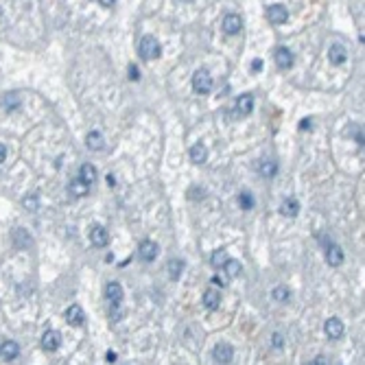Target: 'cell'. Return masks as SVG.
<instances>
[{
  "mask_svg": "<svg viewBox=\"0 0 365 365\" xmlns=\"http://www.w3.org/2000/svg\"><path fill=\"white\" fill-rule=\"evenodd\" d=\"M138 53H140V57L147 59V62H149V59H158L162 55V46L153 35H144L142 40H140Z\"/></svg>",
  "mask_w": 365,
  "mask_h": 365,
  "instance_id": "cell-1",
  "label": "cell"
},
{
  "mask_svg": "<svg viewBox=\"0 0 365 365\" xmlns=\"http://www.w3.org/2000/svg\"><path fill=\"white\" fill-rule=\"evenodd\" d=\"M193 90L197 92V94H208V92L212 90V74L205 68H199L197 72L193 74Z\"/></svg>",
  "mask_w": 365,
  "mask_h": 365,
  "instance_id": "cell-2",
  "label": "cell"
},
{
  "mask_svg": "<svg viewBox=\"0 0 365 365\" xmlns=\"http://www.w3.org/2000/svg\"><path fill=\"white\" fill-rule=\"evenodd\" d=\"M212 359H214V361H217L219 365H230L232 359H234V348H232L230 343H226V341H221V343L214 345Z\"/></svg>",
  "mask_w": 365,
  "mask_h": 365,
  "instance_id": "cell-3",
  "label": "cell"
},
{
  "mask_svg": "<svg viewBox=\"0 0 365 365\" xmlns=\"http://www.w3.org/2000/svg\"><path fill=\"white\" fill-rule=\"evenodd\" d=\"M251 110H254V94L245 92L236 99V105H234V116L236 118H243V116H250Z\"/></svg>",
  "mask_w": 365,
  "mask_h": 365,
  "instance_id": "cell-4",
  "label": "cell"
},
{
  "mask_svg": "<svg viewBox=\"0 0 365 365\" xmlns=\"http://www.w3.org/2000/svg\"><path fill=\"white\" fill-rule=\"evenodd\" d=\"M138 254L144 263H151V260H156L158 254H160V245H158L156 241H142L138 247Z\"/></svg>",
  "mask_w": 365,
  "mask_h": 365,
  "instance_id": "cell-5",
  "label": "cell"
},
{
  "mask_svg": "<svg viewBox=\"0 0 365 365\" xmlns=\"http://www.w3.org/2000/svg\"><path fill=\"white\" fill-rule=\"evenodd\" d=\"M221 29H223V33H226V35H236L238 31L243 29L241 16H238V13H228V16L223 18V22H221Z\"/></svg>",
  "mask_w": 365,
  "mask_h": 365,
  "instance_id": "cell-6",
  "label": "cell"
},
{
  "mask_svg": "<svg viewBox=\"0 0 365 365\" xmlns=\"http://www.w3.org/2000/svg\"><path fill=\"white\" fill-rule=\"evenodd\" d=\"M324 332H326V337H330V339H341L343 337V321L339 319V317H330V319H326V324H324Z\"/></svg>",
  "mask_w": 365,
  "mask_h": 365,
  "instance_id": "cell-7",
  "label": "cell"
},
{
  "mask_svg": "<svg viewBox=\"0 0 365 365\" xmlns=\"http://www.w3.org/2000/svg\"><path fill=\"white\" fill-rule=\"evenodd\" d=\"M59 345H62V335H59L57 330H46L44 335H42V348H44L46 352H55Z\"/></svg>",
  "mask_w": 365,
  "mask_h": 365,
  "instance_id": "cell-8",
  "label": "cell"
},
{
  "mask_svg": "<svg viewBox=\"0 0 365 365\" xmlns=\"http://www.w3.org/2000/svg\"><path fill=\"white\" fill-rule=\"evenodd\" d=\"M267 18H269L274 24H284V22L289 20V11L284 4H271V7L267 9Z\"/></svg>",
  "mask_w": 365,
  "mask_h": 365,
  "instance_id": "cell-9",
  "label": "cell"
},
{
  "mask_svg": "<svg viewBox=\"0 0 365 365\" xmlns=\"http://www.w3.org/2000/svg\"><path fill=\"white\" fill-rule=\"evenodd\" d=\"M274 59H275V64H278V68H282V70L293 66V53L287 48V46H278L275 53H274Z\"/></svg>",
  "mask_w": 365,
  "mask_h": 365,
  "instance_id": "cell-10",
  "label": "cell"
},
{
  "mask_svg": "<svg viewBox=\"0 0 365 365\" xmlns=\"http://www.w3.org/2000/svg\"><path fill=\"white\" fill-rule=\"evenodd\" d=\"M18 354H20V345H18V341H2V345H0V357L4 359V361H16Z\"/></svg>",
  "mask_w": 365,
  "mask_h": 365,
  "instance_id": "cell-11",
  "label": "cell"
},
{
  "mask_svg": "<svg viewBox=\"0 0 365 365\" xmlns=\"http://www.w3.org/2000/svg\"><path fill=\"white\" fill-rule=\"evenodd\" d=\"M90 241L94 247H105L110 243V234H107V230L103 226H94L90 230Z\"/></svg>",
  "mask_w": 365,
  "mask_h": 365,
  "instance_id": "cell-12",
  "label": "cell"
},
{
  "mask_svg": "<svg viewBox=\"0 0 365 365\" xmlns=\"http://www.w3.org/2000/svg\"><path fill=\"white\" fill-rule=\"evenodd\" d=\"M328 59L330 64H335V66H341V64L348 59V50H345L343 44H332L330 50H328Z\"/></svg>",
  "mask_w": 365,
  "mask_h": 365,
  "instance_id": "cell-13",
  "label": "cell"
},
{
  "mask_svg": "<svg viewBox=\"0 0 365 365\" xmlns=\"http://www.w3.org/2000/svg\"><path fill=\"white\" fill-rule=\"evenodd\" d=\"M105 297L110 299L112 304H118L120 299H123V284L114 282V280H112V282H107L105 284Z\"/></svg>",
  "mask_w": 365,
  "mask_h": 365,
  "instance_id": "cell-14",
  "label": "cell"
},
{
  "mask_svg": "<svg viewBox=\"0 0 365 365\" xmlns=\"http://www.w3.org/2000/svg\"><path fill=\"white\" fill-rule=\"evenodd\" d=\"M280 214H284V217L293 219L299 214V201L296 197H287L282 201V205H280Z\"/></svg>",
  "mask_w": 365,
  "mask_h": 365,
  "instance_id": "cell-15",
  "label": "cell"
},
{
  "mask_svg": "<svg viewBox=\"0 0 365 365\" xmlns=\"http://www.w3.org/2000/svg\"><path fill=\"white\" fill-rule=\"evenodd\" d=\"M201 299H204V306L208 308V311H217V308L221 306V296H219V291H214V289H208Z\"/></svg>",
  "mask_w": 365,
  "mask_h": 365,
  "instance_id": "cell-16",
  "label": "cell"
},
{
  "mask_svg": "<svg viewBox=\"0 0 365 365\" xmlns=\"http://www.w3.org/2000/svg\"><path fill=\"white\" fill-rule=\"evenodd\" d=\"M326 263H328L330 267H339L341 263H343V250L337 245H330L328 250H326Z\"/></svg>",
  "mask_w": 365,
  "mask_h": 365,
  "instance_id": "cell-17",
  "label": "cell"
},
{
  "mask_svg": "<svg viewBox=\"0 0 365 365\" xmlns=\"http://www.w3.org/2000/svg\"><path fill=\"white\" fill-rule=\"evenodd\" d=\"M83 311H81V306L79 304H72V306H68V311H66V319H68V324L70 326H81L83 324Z\"/></svg>",
  "mask_w": 365,
  "mask_h": 365,
  "instance_id": "cell-18",
  "label": "cell"
},
{
  "mask_svg": "<svg viewBox=\"0 0 365 365\" xmlns=\"http://www.w3.org/2000/svg\"><path fill=\"white\" fill-rule=\"evenodd\" d=\"M188 156H190V162H195V164H204L205 158H208V149H205L201 142H197V144L190 147Z\"/></svg>",
  "mask_w": 365,
  "mask_h": 365,
  "instance_id": "cell-19",
  "label": "cell"
},
{
  "mask_svg": "<svg viewBox=\"0 0 365 365\" xmlns=\"http://www.w3.org/2000/svg\"><path fill=\"white\" fill-rule=\"evenodd\" d=\"M86 144L90 151H99V149H103V144H105V138L99 132H90L86 136Z\"/></svg>",
  "mask_w": 365,
  "mask_h": 365,
  "instance_id": "cell-20",
  "label": "cell"
},
{
  "mask_svg": "<svg viewBox=\"0 0 365 365\" xmlns=\"http://www.w3.org/2000/svg\"><path fill=\"white\" fill-rule=\"evenodd\" d=\"M68 190H70V195H74V197H86V195L90 193V186L83 184V182L77 177V180H72L68 184Z\"/></svg>",
  "mask_w": 365,
  "mask_h": 365,
  "instance_id": "cell-21",
  "label": "cell"
},
{
  "mask_svg": "<svg viewBox=\"0 0 365 365\" xmlns=\"http://www.w3.org/2000/svg\"><path fill=\"white\" fill-rule=\"evenodd\" d=\"M79 180H81L83 184L90 186L92 182L96 180V168L92 164H81V168H79Z\"/></svg>",
  "mask_w": 365,
  "mask_h": 365,
  "instance_id": "cell-22",
  "label": "cell"
},
{
  "mask_svg": "<svg viewBox=\"0 0 365 365\" xmlns=\"http://www.w3.org/2000/svg\"><path fill=\"white\" fill-rule=\"evenodd\" d=\"M271 297L275 299V302H289L291 299V289L287 287V284H278V287H274V291H271Z\"/></svg>",
  "mask_w": 365,
  "mask_h": 365,
  "instance_id": "cell-23",
  "label": "cell"
},
{
  "mask_svg": "<svg viewBox=\"0 0 365 365\" xmlns=\"http://www.w3.org/2000/svg\"><path fill=\"white\" fill-rule=\"evenodd\" d=\"M184 260H180V258H173V260H168V278L171 280H180V275H182V271H184Z\"/></svg>",
  "mask_w": 365,
  "mask_h": 365,
  "instance_id": "cell-24",
  "label": "cell"
},
{
  "mask_svg": "<svg viewBox=\"0 0 365 365\" xmlns=\"http://www.w3.org/2000/svg\"><path fill=\"white\" fill-rule=\"evenodd\" d=\"M223 271H226V275L228 278H238V275L243 274V265L238 263V260H228L226 265H223Z\"/></svg>",
  "mask_w": 365,
  "mask_h": 365,
  "instance_id": "cell-25",
  "label": "cell"
},
{
  "mask_svg": "<svg viewBox=\"0 0 365 365\" xmlns=\"http://www.w3.org/2000/svg\"><path fill=\"white\" fill-rule=\"evenodd\" d=\"M228 260H230V256H228L226 250H214L212 256H210V263H212V267H217V269H221Z\"/></svg>",
  "mask_w": 365,
  "mask_h": 365,
  "instance_id": "cell-26",
  "label": "cell"
},
{
  "mask_svg": "<svg viewBox=\"0 0 365 365\" xmlns=\"http://www.w3.org/2000/svg\"><path fill=\"white\" fill-rule=\"evenodd\" d=\"M13 241H16V245L20 247V250H24V247H29L31 245V236H29V232L26 230H16L13 232Z\"/></svg>",
  "mask_w": 365,
  "mask_h": 365,
  "instance_id": "cell-27",
  "label": "cell"
},
{
  "mask_svg": "<svg viewBox=\"0 0 365 365\" xmlns=\"http://www.w3.org/2000/svg\"><path fill=\"white\" fill-rule=\"evenodd\" d=\"M258 171H260L263 177H274L275 173H278V164H275L274 160H263L260 166H258Z\"/></svg>",
  "mask_w": 365,
  "mask_h": 365,
  "instance_id": "cell-28",
  "label": "cell"
},
{
  "mask_svg": "<svg viewBox=\"0 0 365 365\" xmlns=\"http://www.w3.org/2000/svg\"><path fill=\"white\" fill-rule=\"evenodd\" d=\"M4 105H7L9 110H16V107H20V94H18V92H9V94L4 96Z\"/></svg>",
  "mask_w": 365,
  "mask_h": 365,
  "instance_id": "cell-29",
  "label": "cell"
},
{
  "mask_svg": "<svg viewBox=\"0 0 365 365\" xmlns=\"http://www.w3.org/2000/svg\"><path fill=\"white\" fill-rule=\"evenodd\" d=\"M238 204H241V208L250 210V208H254V197H251V195L245 190V193L238 195Z\"/></svg>",
  "mask_w": 365,
  "mask_h": 365,
  "instance_id": "cell-30",
  "label": "cell"
},
{
  "mask_svg": "<svg viewBox=\"0 0 365 365\" xmlns=\"http://www.w3.org/2000/svg\"><path fill=\"white\" fill-rule=\"evenodd\" d=\"M22 204H24L26 210H37V205H40V197H37V195H26Z\"/></svg>",
  "mask_w": 365,
  "mask_h": 365,
  "instance_id": "cell-31",
  "label": "cell"
},
{
  "mask_svg": "<svg viewBox=\"0 0 365 365\" xmlns=\"http://www.w3.org/2000/svg\"><path fill=\"white\" fill-rule=\"evenodd\" d=\"M228 275L226 274H217V275H212V284H219V287H226L228 284Z\"/></svg>",
  "mask_w": 365,
  "mask_h": 365,
  "instance_id": "cell-32",
  "label": "cell"
},
{
  "mask_svg": "<svg viewBox=\"0 0 365 365\" xmlns=\"http://www.w3.org/2000/svg\"><path fill=\"white\" fill-rule=\"evenodd\" d=\"M282 343H284L282 335H280V332H274V335H271V345H274V348H282Z\"/></svg>",
  "mask_w": 365,
  "mask_h": 365,
  "instance_id": "cell-33",
  "label": "cell"
},
{
  "mask_svg": "<svg viewBox=\"0 0 365 365\" xmlns=\"http://www.w3.org/2000/svg\"><path fill=\"white\" fill-rule=\"evenodd\" d=\"M129 79H132V81H138L140 79V70H138V66H129Z\"/></svg>",
  "mask_w": 365,
  "mask_h": 365,
  "instance_id": "cell-34",
  "label": "cell"
},
{
  "mask_svg": "<svg viewBox=\"0 0 365 365\" xmlns=\"http://www.w3.org/2000/svg\"><path fill=\"white\" fill-rule=\"evenodd\" d=\"M308 365H328V359H326V354H319V357H315V361Z\"/></svg>",
  "mask_w": 365,
  "mask_h": 365,
  "instance_id": "cell-35",
  "label": "cell"
},
{
  "mask_svg": "<svg viewBox=\"0 0 365 365\" xmlns=\"http://www.w3.org/2000/svg\"><path fill=\"white\" fill-rule=\"evenodd\" d=\"M311 125H313L311 118H304L302 123H299V129H302V132H306V129H311Z\"/></svg>",
  "mask_w": 365,
  "mask_h": 365,
  "instance_id": "cell-36",
  "label": "cell"
},
{
  "mask_svg": "<svg viewBox=\"0 0 365 365\" xmlns=\"http://www.w3.org/2000/svg\"><path fill=\"white\" fill-rule=\"evenodd\" d=\"M251 70H254V72H258V70H263V62H260V59H256V62H251Z\"/></svg>",
  "mask_w": 365,
  "mask_h": 365,
  "instance_id": "cell-37",
  "label": "cell"
},
{
  "mask_svg": "<svg viewBox=\"0 0 365 365\" xmlns=\"http://www.w3.org/2000/svg\"><path fill=\"white\" fill-rule=\"evenodd\" d=\"M4 158H7V147H4V144H0V164L4 162Z\"/></svg>",
  "mask_w": 365,
  "mask_h": 365,
  "instance_id": "cell-38",
  "label": "cell"
},
{
  "mask_svg": "<svg viewBox=\"0 0 365 365\" xmlns=\"http://www.w3.org/2000/svg\"><path fill=\"white\" fill-rule=\"evenodd\" d=\"M99 4H103V7H112V4H114V2H112V0H101Z\"/></svg>",
  "mask_w": 365,
  "mask_h": 365,
  "instance_id": "cell-39",
  "label": "cell"
},
{
  "mask_svg": "<svg viewBox=\"0 0 365 365\" xmlns=\"http://www.w3.org/2000/svg\"><path fill=\"white\" fill-rule=\"evenodd\" d=\"M114 359H116V354L110 350V352H107V361H114Z\"/></svg>",
  "mask_w": 365,
  "mask_h": 365,
  "instance_id": "cell-40",
  "label": "cell"
},
{
  "mask_svg": "<svg viewBox=\"0 0 365 365\" xmlns=\"http://www.w3.org/2000/svg\"><path fill=\"white\" fill-rule=\"evenodd\" d=\"M0 18H2V9H0Z\"/></svg>",
  "mask_w": 365,
  "mask_h": 365,
  "instance_id": "cell-41",
  "label": "cell"
}]
</instances>
